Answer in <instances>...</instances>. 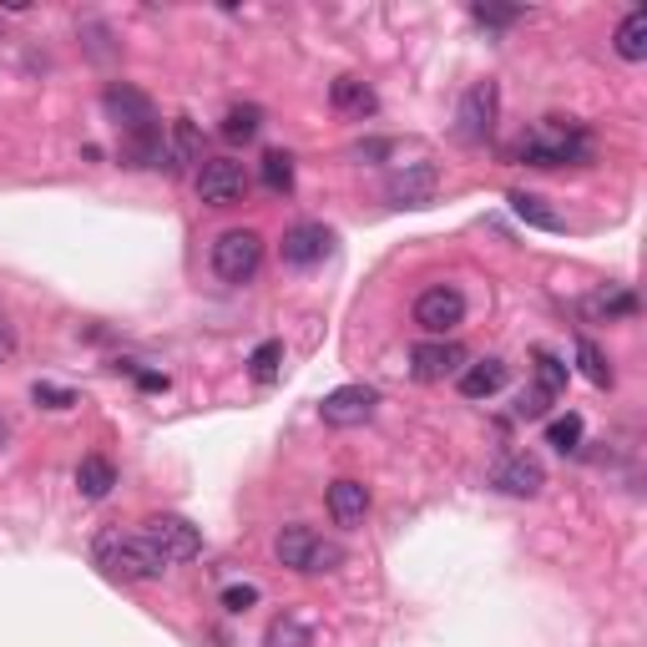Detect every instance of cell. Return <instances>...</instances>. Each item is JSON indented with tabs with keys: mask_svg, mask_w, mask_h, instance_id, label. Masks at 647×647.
<instances>
[{
	"mask_svg": "<svg viewBox=\"0 0 647 647\" xmlns=\"http://www.w3.org/2000/svg\"><path fill=\"white\" fill-rule=\"evenodd\" d=\"M491 486L506 496H537L541 486H547V470H541L537 456H527V450H516V456H501L491 466Z\"/></svg>",
	"mask_w": 647,
	"mask_h": 647,
	"instance_id": "cell-14",
	"label": "cell"
},
{
	"mask_svg": "<svg viewBox=\"0 0 647 647\" xmlns=\"http://www.w3.org/2000/svg\"><path fill=\"white\" fill-rule=\"evenodd\" d=\"M547 405H552V395L531 384V390H521V395H516V420H541V415H547Z\"/></svg>",
	"mask_w": 647,
	"mask_h": 647,
	"instance_id": "cell-31",
	"label": "cell"
},
{
	"mask_svg": "<svg viewBox=\"0 0 647 647\" xmlns=\"http://www.w3.org/2000/svg\"><path fill=\"white\" fill-rule=\"evenodd\" d=\"M31 400H36V405H46V410H72V405H76V390H61V384H46V380H36V390H31Z\"/></svg>",
	"mask_w": 647,
	"mask_h": 647,
	"instance_id": "cell-30",
	"label": "cell"
},
{
	"mask_svg": "<svg viewBox=\"0 0 647 647\" xmlns=\"http://www.w3.org/2000/svg\"><path fill=\"white\" fill-rule=\"evenodd\" d=\"M496 112H501V86H496V82H476L466 96H460V107H456V137H460V142H470V147L491 142Z\"/></svg>",
	"mask_w": 647,
	"mask_h": 647,
	"instance_id": "cell-5",
	"label": "cell"
},
{
	"mask_svg": "<svg viewBox=\"0 0 647 647\" xmlns=\"http://www.w3.org/2000/svg\"><path fill=\"white\" fill-rule=\"evenodd\" d=\"M258 264H264V238H258L253 229L218 233V243H213V274L223 278V284H248V278L258 274Z\"/></svg>",
	"mask_w": 647,
	"mask_h": 647,
	"instance_id": "cell-4",
	"label": "cell"
},
{
	"mask_svg": "<svg viewBox=\"0 0 647 647\" xmlns=\"http://www.w3.org/2000/svg\"><path fill=\"white\" fill-rule=\"evenodd\" d=\"M258 132H264V107L243 102V107H229V112H223V137H229L233 147H238V142H253Z\"/></svg>",
	"mask_w": 647,
	"mask_h": 647,
	"instance_id": "cell-22",
	"label": "cell"
},
{
	"mask_svg": "<svg viewBox=\"0 0 647 647\" xmlns=\"http://www.w3.org/2000/svg\"><path fill=\"white\" fill-rule=\"evenodd\" d=\"M637 309V299L633 294H627V288H612V294H597V299H592V314H633Z\"/></svg>",
	"mask_w": 647,
	"mask_h": 647,
	"instance_id": "cell-32",
	"label": "cell"
},
{
	"mask_svg": "<svg viewBox=\"0 0 647 647\" xmlns=\"http://www.w3.org/2000/svg\"><path fill=\"white\" fill-rule=\"evenodd\" d=\"M460 319H466V294L450 288V284H435V288H425V294L415 299V324L431 339H445Z\"/></svg>",
	"mask_w": 647,
	"mask_h": 647,
	"instance_id": "cell-8",
	"label": "cell"
},
{
	"mask_svg": "<svg viewBox=\"0 0 647 647\" xmlns=\"http://www.w3.org/2000/svg\"><path fill=\"white\" fill-rule=\"evenodd\" d=\"M92 556L112 582H157V576L168 572V562H162V552L147 541V531H117V527L102 531Z\"/></svg>",
	"mask_w": 647,
	"mask_h": 647,
	"instance_id": "cell-2",
	"label": "cell"
},
{
	"mask_svg": "<svg viewBox=\"0 0 647 647\" xmlns=\"http://www.w3.org/2000/svg\"><path fill=\"white\" fill-rule=\"evenodd\" d=\"M223 607H229V612L258 607V587H248V582H243V587H229V592H223Z\"/></svg>",
	"mask_w": 647,
	"mask_h": 647,
	"instance_id": "cell-33",
	"label": "cell"
},
{
	"mask_svg": "<svg viewBox=\"0 0 647 647\" xmlns=\"http://www.w3.org/2000/svg\"><path fill=\"white\" fill-rule=\"evenodd\" d=\"M329 102H335L339 117H354V121H364V117L380 112V96H374L360 76H339V82L329 86Z\"/></svg>",
	"mask_w": 647,
	"mask_h": 647,
	"instance_id": "cell-16",
	"label": "cell"
},
{
	"mask_svg": "<svg viewBox=\"0 0 647 647\" xmlns=\"http://www.w3.org/2000/svg\"><path fill=\"white\" fill-rule=\"evenodd\" d=\"M576 364H582V374H587V380H592V384H597V390H607V384H612V364H607V360H602V349H597V344H592V339H587V335L576 339Z\"/></svg>",
	"mask_w": 647,
	"mask_h": 647,
	"instance_id": "cell-25",
	"label": "cell"
},
{
	"mask_svg": "<svg viewBox=\"0 0 647 647\" xmlns=\"http://www.w3.org/2000/svg\"><path fill=\"white\" fill-rule=\"evenodd\" d=\"M456 384H460V395H466V400H491L496 390L506 384V360H476V364H466V370L456 374Z\"/></svg>",
	"mask_w": 647,
	"mask_h": 647,
	"instance_id": "cell-17",
	"label": "cell"
},
{
	"mask_svg": "<svg viewBox=\"0 0 647 647\" xmlns=\"http://www.w3.org/2000/svg\"><path fill=\"white\" fill-rule=\"evenodd\" d=\"M6 344H11V329H6V319H0V354H6Z\"/></svg>",
	"mask_w": 647,
	"mask_h": 647,
	"instance_id": "cell-35",
	"label": "cell"
},
{
	"mask_svg": "<svg viewBox=\"0 0 647 647\" xmlns=\"http://www.w3.org/2000/svg\"><path fill=\"white\" fill-rule=\"evenodd\" d=\"M329 516H335V527H364V516H370V486L364 480H335L329 486Z\"/></svg>",
	"mask_w": 647,
	"mask_h": 647,
	"instance_id": "cell-15",
	"label": "cell"
},
{
	"mask_svg": "<svg viewBox=\"0 0 647 647\" xmlns=\"http://www.w3.org/2000/svg\"><path fill=\"white\" fill-rule=\"evenodd\" d=\"M466 370V349L450 344V339H425V344L410 349V374L420 384H435V380H450V374Z\"/></svg>",
	"mask_w": 647,
	"mask_h": 647,
	"instance_id": "cell-12",
	"label": "cell"
},
{
	"mask_svg": "<svg viewBox=\"0 0 647 647\" xmlns=\"http://www.w3.org/2000/svg\"><path fill=\"white\" fill-rule=\"evenodd\" d=\"M264 647H314V633L304 627V617L284 612V617H274V623H268Z\"/></svg>",
	"mask_w": 647,
	"mask_h": 647,
	"instance_id": "cell-23",
	"label": "cell"
},
{
	"mask_svg": "<svg viewBox=\"0 0 647 647\" xmlns=\"http://www.w3.org/2000/svg\"><path fill=\"white\" fill-rule=\"evenodd\" d=\"M188 162H203V137H198V127H192L188 117H178V121H172L168 162H162V168L178 172V168H188Z\"/></svg>",
	"mask_w": 647,
	"mask_h": 647,
	"instance_id": "cell-20",
	"label": "cell"
},
{
	"mask_svg": "<svg viewBox=\"0 0 647 647\" xmlns=\"http://www.w3.org/2000/svg\"><path fill=\"white\" fill-rule=\"evenodd\" d=\"M127 370H132V364H127ZM132 374L142 390H168V374H157V370H132Z\"/></svg>",
	"mask_w": 647,
	"mask_h": 647,
	"instance_id": "cell-34",
	"label": "cell"
},
{
	"mask_svg": "<svg viewBox=\"0 0 647 647\" xmlns=\"http://www.w3.org/2000/svg\"><path fill=\"white\" fill-rule=\"evenodd\" d=\"M612 46H617V56H623V61H647V11H643V6H633V11L623 15V25H617Z\"/></svg>",
	"mask_w": 647,
	"mask_h": 647,
	"instance_id": "cell-21",
	"label": "cell"
},
{
	"mask_svg": "<svg viewBox=\"0 0 647 647\" xmlns=\"http://www.w3.org/2000/svg\"><path fill=\"white\" fill-rule=\"evenodd\" d=\"M374 405H380V390H370V384H339V390H329L319 405L324 425H335V431H354V425H364V420L374 415Z\"/></svg>",
	"mask_w": 647,
	"mask_h": 647,
	"instance_id": "cell-10",
	"label": "cell"
},
{
	"mask_svg": "<svg viewBox=\"0 0 647 647\" xmlns=\"http://www.w3.org/2000/svg\"><path fill=\"white\" fill-rule=\"evenodd\" d=\"M506 203H511V213L521 218L527 229H541V233H562V229H566V223H562V213H556V208L547 203L541 192H511Z\"/></svg>",
	"mask_w": 647,
	"mask_h": 647,
	"instance_id": "cell-18",
	"label": "cell"
},
{
	"mask_svg": "<svg viewBox=\"0 0 647 647\" xmlns=\"http://www.w3.org/2000/svg\"><path fill=\"white\" fill-rule=\"evenodd\" d=\"M243 192H248L243 162H233V157H203V168H198V198L208 208H233V203H243Z\"/></svg>",
	"mask_w": 647,
	"mask_h": 647,
	"instance_id": "cell-7",
	"label": "cell"
},
{
	"mask_svg": "<svg viewBox=\"0 0 647 647\" xmlns=\"http://www.w3.org/2000/svg\"><path fill=\"white\" fill-rule=\"evenodd\" d=\"M112 486H117V466H112L107 456H82V466H76V491H82L86 501H102V496H112Z\"/></svg>",
	"mask_w": 647,
	"mask_h": 647,
	"instance_id": "cell-19",
	"label": "cell"
},
{
	"mask_svg": "<svg viewBox=\"0 0 647 647\" xmlns=\"http://www.w3.org/2000/svg\"><path fill=\"white\" fill-rule=\"evenodd\" d=\"M531 360H537V390H547V395L556 400L566 390V364L556 360V354H547V349H537Z\"/></svg>",
	"mask_w": 647,
	"mask_h": 647,
	"instance_id": "cell-27",
	"label": "cell"
},
{
	"mask_svg": "<svg viewBox=\"0 0 647 647\" xmlns=\"http://www.w3.org/2000/svg\"><path fill=\"white\" fill-rule=\"evenodd\" d=\"M329 243H335V233L324 229V223H294L284 233V243H278V253H284L288 268H314L329 258Z\"/></svg>",
	"mask_w": 647,
	"mask_h": 647,
	"instance_id": "cell-13",
	"label": "cell"
},
{
	"mask_svg": "<svg viewBox=\"0 0 647 647\" xmlns=\"http://www.w3.org/2000/svg\"><path fill=\"white\" fill-rule=\"evenodd\" d=\"M547 445H556L562 456H572L576 445H582V415H572V410H566V415H556L552 425H547Z\"/></svg>",
	"mask_w": 647,
	"mask_h": 647,
	"instance_id": "cell-26",
	"label": "cell"
},
{
	"mask_svg": "<svg viewBox=\"0 0 647 647\" xmlns=\"http://www.w3.org/2000/svg\"><path fill=\"white\" fill-rule=\"evenodd\" d=\"M147 541H152L157 552H162V562H192V556L203 552V531L192 527L188 516H152L147 521Z\"/></svg>",
	"mask_w": 647,
	"mask_h": 647,
	"instance_id": "cell-9",
	"label": "cell"
},
{
	"mask_svg": "<svg viewBox=\"0 0 647 647\" xmlns=\"http://www.w3.org/2000/svg\"><path fill=\"white\" fill-rule=\"evenodd\" d=\"M6 435H11V425H6V420H0V445H6Z\"/></svg>",
	"mask_w": 647,
	"mask_h": 647,
	"instance_id": "cell-36",
	"label": "cell"
},
{
	"mask_svg": "<svg viewBox=\"0 0 647 647\" xmlns=\"http://www.w3.org/2000/svg\"><path fill=\"white\" fill-rule=\"evenodd\" d=\"M278 360H284V344H278V339H264V344L253 349V360H248L253 364V380L268 384L278 374Z\"/></svg>",
	"mask_w": 647,
	"mask_h": 647,
	"instance_id": "cell-28",
	"label": "cell"
},
{
	"mask_svg": "<svg viewBox=\"0 0 647 647\" xmlns=\"http://www.w3.org/2000/svg\"><path fill=\"white\" fill-rule=\"evenodd\" d=\"M470 21H480V25H516V21H527V11L521 6H470Z\"/></svg>",
	"mask_w": 647,
	"mask_h": 647,
	"instance_id": "cell-29",
	"label": "cell"
},
{
	"mask_svg": "<svg viewBox=\"0 0 647 647\" xmlns=\"http://www.w3.org/2000/svg\"><path fill=\"white\" fill-rule=\"evenodd\" d=\"M102 112L112 117V127H117L121 137H137V132H152V127H162V121H157L152 96L137 92V86H127V82L102 92Z\"/></svg>",
	"mask_w": 647,
	"mask_h": 647,
	"instance_id": "cell-6",
	"label": "cell"
},
{
	"mask_svg": "<svg viewBox=\"0 0 647 647\" xmlns=\"http://www.w3.org/2000/svg\"><path fill=\"white\" fill-rule=\"evenodd\" d=\"M592 157H597V142L572 117H541L516 142V162H527V168H587Z\"/></svg>",
	"mask_w": 647,
	"mask_h": 647,
	"instance_id": "cell-1",
	"label": "cell"
},
{
	"mask_svg": "<svg viewBox=\"0 0 647 647\" xmlns=\"http://www.w3.org/2000/svg\"><path fill=\"white\" fill-rule=\"evenodd\" d=\"M264 188L268 192H294V157H288L284 147L264 152Z\"/></svg>",
	"mask_w": 647,
	"mask_h": 647,
	"instance_id": "cell-24",
	"label": "cell"
},
{
	"mask_svg": "<svg viewBox=\"0 0 647 647\" xmlns=\"http://www.w3.org/2000/svg\"><path fill=\"white\" fill-rule=\"evenodd\" d=\"M274 556L299 576H324V572H339L344 566V547L339 541H324L319 531L309 527H284L274 537Z\"/></svg>",
	"mask_w": 647,
	"mask_h": 647,
	"instance_id": "cell-3",
	"label": "cell"
},
{
	"mask_svg": "<svg viewBox=\"0 0 647 647\" xmlns=\"http://www.w3.org/2000/svg\"><path fill=\"white\" fill-rule=\"evenodd\" d=\"M435 188H441V168H435V162H405V168L390 172L384 198L395 208H425L435 198Z\"/></svg>",
	"mask_w": 647,
	"mask_h": 647,
	"instance_id": "cell-11",
	"label": "cell"
}]
</instances>
